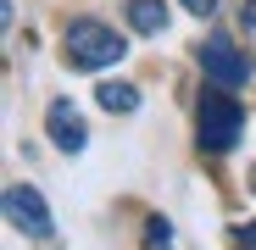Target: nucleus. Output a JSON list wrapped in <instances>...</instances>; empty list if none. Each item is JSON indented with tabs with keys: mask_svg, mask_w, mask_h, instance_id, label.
Segmentation results:
<instances>
[{
	"mask_svg": "<svg viewBox=\"0 0 256 250\" xmlns=\"http://www.w3.org/2000/svg\"><path fill=\"white\" fill-rule=\"evenodd\" d=\"M234 239H240V250H256V223H240Z\"/></svg>",
	"mask_w": 256,
	"mask_h": 250,
	"instance_id": "nucleus-9",
	"label": "nucleus"
},
{
	"mask_svg": "<svg viewBox=\"0 0 256 250\" xmlns=\"http://www.w3.org/2000/svg\"><path fill=\"white\" fill-rule=\"evenodd\" d=\"M200 72L212 89H240V83H250V56L234 45L228 33H206V45H200Z\"/></svg>",
	"mask_w": 256,
	"mask_h": 250,
	"instance_id": "nucleus-3",
	"label": "nucleus"
},
{
	"mask_svg": "<svg viewBox=\"0 0 256 250\" xmlns=\"http://www.w3.org/2000/svg\"><path fill=\"white\" fill-rule=\"evenodd\" d=\"M128 28L134 33H162L167 28V6L162 0H128Z\"/></svg>",
	"mask_w": 256,
	"mask_h": 250,
	"instance_id": "nucleus-7",
	"label": "nucleus"
},
{
	"mask_svg": "<svg viewBox=\"0 0 256 250\" xmlns=\"http://www.w3.org/2000/svg\"><path fill=\"white\" fill-rule=\"evenodd\" d=\"M62 50H67V67H78V72H106V67H117L128 56V39L117 28L95 22V17H78L62 33Z\"/></svg>",
	"mask_w": 256,
	"mask_h": 250,
	"instance_id": "nucleus-1",
	"label": "nucleus"
},
{
	"mask_svg": "<svg viewBox=\"0 0 256 250\" xmlns=\"http://www.w3.org/2000/svg\"><path fill=\"white\" fill-rule=\"evenodd\" d=\"M240 134H245V106L228 95V89H212L200 95V111H195V139L206 156H228L240 150Z\"/></svg>",
	"mask_w": 256,
	"mask_h": 250,
	"instance_id": "nucleus-2",
	"label": "nucleus"
},
{
	"mask_svg": "<svg viewBox=\"0 0 256 250\" xmlns=\"http://www.w3.org/2000/svg\"><path fill=\"white\" fill-rule=\"evenodd\" d=\"M6 223H12L17 234L39 239V245H50V239H56V217H50L45 195H39L34 184H12V189H6Z\"/></svg>",
	"mask_w": 256,
	"mask_h": 250,
	"instance_id": "nucleus-4",
	"label": "nucleus"
},
{
	"mask_svg": "<svg viewBox=\"0 0 256 250\" xmlns=\"http://www.w3.org/2000/svg\"><path fill=\"white\" fill-rule=\"evenodd\" d=\"M145 250H173V223L167 217H145Z\"/></svg>",
	"mask_w": 256,
	"mask_h": 250,
	"instance_id": "nucleus-8",
	"label": "nucleus"
},
{
	"mask_svg": "<svg viewBox=\"0 0 256 250\" xmlns=\"http://www.w3.org/2000/svg\"><path fill=\"white\" fill-rule=\"evenodd\" d=\"M95 100H100L112 117H134V111H140V89H134L128 78H106L100 89H95Z\"/></svg>",
	"mask_w": 256,
	"mask_h": 250,
	"instance_id": "nucleus-6",
	"label": "nucleus"
},
{
	"mask_svg": "<svg viewBox=\"0 0 256 250\" xmlns=\"http://www.w3.org/2000/svg\"><path fill=\"white\" fill-rule=\"evenodd\" d=\"M250 195H256V167H250Z\"/></svg>",
	"mask_w": 256,
	"mask_h": 250,
	"instance_id": "nucleus-12",
	"label": "nucleus"
},
{
	"mask_svg": "<svg viewBox=\"0 0 256 250\" xmlns=\"http://www.w3.org/2000/svg\"><path fill=\"white\" fill-rule=\"evenodd\" d=\"M184 6H190L195 17H212V11H218V0H184Z\"/></svg>",
	"mask_w": 256,
	"mask_h": 250,
	"instance_id": "nucleus-10",
	"label": "nucleus"
},
{
	"mask_svg": "<svg viewBox=\"0 0 256 250\" xmlns=\"http://www.w3.org/2000/svg\"><path fill=\"white\" fill-rule=\"evenodd\" d=\"M45 134H50V145L67 150V156H78L84 145H90V128H84V117H78L72 100H50V106H45Z\"/></svg>",
	"mask_w": 256,
	"mask_h": 250,
	"instance_id": "nucleus-5",
	"label": "nucleus"
},
{
	"mask_svg": "<svg viewBox=\"0 0 256 250\" xmlns=\"http://www.w3.org/2000/svg\"><path fill=\"white\" fill-rule=\"evenodd\" d=\"M245 28H256V0H245Z\"/></svg>",
	"mask_w": 256,
	"mask_h": 250,
	"instance_id": "nucleus-11",
	"label": "nucleus"
}]
</instances>
